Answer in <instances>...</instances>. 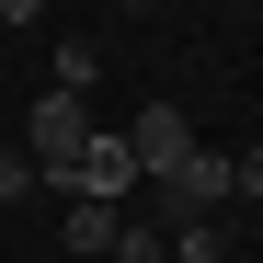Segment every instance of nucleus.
<instances>
[{"label": "nucleus", "mask_w": 263, "mask_h": 263, "mask_svg": "<svg viewBox=\"0 0 263 263\" xmlns=\"http://www.w3.org/2000/svg\"><path fill=\"white\" fill-rule=\"evenodd\" d=\"M126 160H138V183H160L172 160H195V115H183V103H138V126H126Z\"/></svg>", "instance_id": "3"}, {"label": "nucleus", "mask_w": 263, "mask_h": 263, "mask_svg": "<svg viewBox=\"0 0 263 263\" xmlns=\"http://www.w3.org/2000/svg\"><path fill=\"white\" fill-rule=\"evenodd\" d=\"M149 195H160V229H183V217H217V206H229V149H195V160H172Z\"/></svg>", "instance_id": "2"}, {"label": "nucleus", "mask_w": 263, "mask_h": 263, "mask_svg": "<svg viewBox=\"0 0 263 263\" xmlns=\"http://www.w3.org/2000/svg\"><path fill=\"white\" fill-rule=\"evenodd\" d=\"M115 229H126V206H69V252H115Z\"/></svg>", "instance_id": "6"}, {"label": "nucleus", "mask_w": 263, "mask_h": 263, "mask_svg": "<svg viewBox=\"0 0 263 263\" xmlns=\"http://www.w3.org/2000/svg\"><path fill=\"white\" fill-rule=\"evenodd\" d=\"M0 149H12V138H0Z\"/></svg>", "instance_id": "12"}, {"label": "nucleus", "mask_w": 263, "mask_h": 263, "mask_svg": "<svg viewBox=\"0 0 263 263\" xmlns=\"http://www.w3.org/2000/svg\"><path fill=\"white\" fill-rule=\"evenodd\" d=\"M80 138H92V103H80V92H34V138H23V160H34V172H58Z\"/></svg>", "instance_id": "4"}, {"label": "nucleus", "mask_w": 263, "mask_h": 263, "mask_svg": "<svg viewBox=\"0 0 263 263\" xmlns=\"http://www.w3.org/2000/svg\"><path fill=\"white\" fill-rule=\"evenodd\" d=\"M23 195H34V160H23V149H0V206H23Z\"/></svg>", "instance_id": "7"}, {"label": "nucleus", "mask_w": 263, "mask_h": 263, "mask_svg": "<svg viewBox=\"0 0 263 263\" xmlns=\"http://www.w3.org/2000/svg\"><path fill=\"white\" fill-rule=\"evenodd\" d=\"M115 12H160V0H115Z\"/></svg>", "instance_id": "10"}, {"label": "nucleus", "mask_w": 263, "mask_h": 263, "mask_svg": "<svg viewBox=\"0 0 263 263\" xmlns=\"http://www.w3.org/2000/svg\"><path fill=\"white\" fill-rule=\"evenodd\" d=\"M34 12H46V0H0V23H34Z\"/></svg>", "instance_id": "9"}, {"label": "nucleus", "mask_w": 263, "mask_h": 263, "mask_svg": "<svg viewBox=\"0 0 263 263\" xmlns=\"http://www.w3.org/2000/svg\"><path fill=\"white\" fill-rule=\"evenodd\" d=\"M229 263H263V252H229Z\"/></svg>", "instance_id": "11"}, {"label": "nucleus", "mask_w": 263, "mask_h": 263, "mask_svg": "<svg viewBox=\"0 0 263 263\" xmlns=\"http://www.w3.org/2000/svg\"><path fill=\"white\" fill-rule=\"evenodd\" d=\"M46 69H58V80H46V92H80V103H92V80H103V46H80V34H69V46H58Z\"/></svg>", "instance_id": "5"}, {"label": "nucleus", "mask_w": 263, "mask_h": 263, "mask_svg": "<svg viewBox=\"0 0 263 263\" xmlns=\"http://www.w3.org/2000/svg\"><path fill=\"white\" fill-rule=\"evenodd\" d=\"M229 195H252V206H263V149H240V160H229Z\"/></svg>", "instance_id": "8"}, {"label": "nucleus", "mask_w": 263, "mask_h": 263, "mask_svg": "<svg viewBox=\"0 0 263 263\" xmlns=\"http://www.w3.org/2000/svg\"><path fill=\"white\" fill-rule=\"evenodd\" d=\"M46 183L69 195V206H126V183H138V160H126V138H80Z\"/></svg>", "instance_id": "1"}]
</instances>
